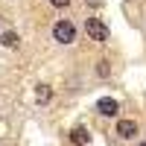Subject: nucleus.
Wrapping results in <instances>:
<instances>
[{"mask_svg": "<svg viewBox=\"0 0 146 146\" xmlns=\"http://www.w3.org/2000/svg\"><path fill=\"white\" fill-rule=\"evenodd\" d=\"M35 96H38V102H47V100H50V88H47V85H38Z\"/></svg>", "mask_w": 146, "mask_h": 146, "instance_id": "0eeeda50", "label": "nucleus"}, {"mask_svg": "<svg viewBox=\"0 0 146 146\" xmlns=\"http://www.w3.org/2000/svg\"><path fill=\"white\" fill-rule=\"evenodd\" d=\"M96 111L105 114V117H114V114L120 111V105H117V100H111V96H102V100L96 102Z\"/></svg>", "mask_w": 146, "mask_h": 146, "instance_id": "20e7f679", "label": "nucleus"}, {"mask_svg": "<svg viewBox=\"0 0 146 146\" xmlns=\"http://www.w3.org/2000/svg\"><path fill=\"white\" fill-rule=\"evenodd\" d=\"M50 3H53V6H58V9H62V6H67V3H70V0H50Z\"/></svg>", "mask_w": 146, "mask_h": 146, "instance_id": "6e6552de", "label": "nucleus"}, {"mask_svg": "<svg viewBox=\"0 0 146 146\" xmlns=\"http://www.w3.org/2000/svg\"><path fill=\"white\" fill-rule=\"evenodd\" d=\"M53 38L58 44H73L76 41V27H73L70 21H56L53 23Z\"/></svg>", "mask_w": 146, "mask_h": 146, "instance_id": "f03ea898", "label": "nucleus"}, {"mask_svg": "<svg viewBox=\"0 0 146 146\" xmlns=\"http://www.w3.org/2000/svg\"><path fill=\"white\" fill-rule=\"evenodd\" d=\"M88 140H91V135H88V129H82V126H76V129L70 131V143H76V146H85Z\"/></svg>", "mask_w": 146, "mask_h": 146, "instance_id": "39448f33", "label": "nucleus"}, {"mask_svg": "<svg viewBox=\"0 0 146 146\" xmlns=\"http://www.w3.org/2000/svg\"><path fill=\"white\" fill-rule=\"evenodd\" d=\"M0 41H3L6 47H18V41H21V38H18L15 32H3V38H0Z\"/></svg>", "mask_w": 146, "mask_h": 146, "instance_id": "423d86ee", "label": "nucleus"}, {"mask_svg": "<svg viewBox=\"0 0 146 146\" xmlns=\"http://www.w3.org/2000/svg\"><path fill=\"white\" fill-rule=\"evenodd\" d=\"M85 32H88V38H91V41H96V44H105L108 38H111L108 27H105L100 18H88V21H85Z\"/></svg>", "mask_w": 146, "mask_h": 146, "instance_id": "f257e3e1", "label": "nucleus"}, {"mask_svg": "<svg viewBox=\"0 0 146 146\" xmlns=\"http://www.w3.org/2000/svg\"><path fill=\"white\" fill-rule=\"evenodd\" d=\"M117 135L123 140H131L137 135V123H135V120H120V123H117Z\"/></svg>", "mask_w": 146, "mask_h": 146, "instance_id": "7ed1b4c3", "label": "nucleus"}, {"mask_svg": "<svg viewBox=\"0 0 146 146\" xmlns=\"http://www.w3.org/2000/svg\"><path fill=\"white\" fill-rule=\"evenodd\" d=\"M140 146H146V140H143V143H140Z\"/></svg>", "mask_w": 146, "mask_h": 146, "instance_id": "1a4fd4ad", "label": "nucleus"}]
</instances>
